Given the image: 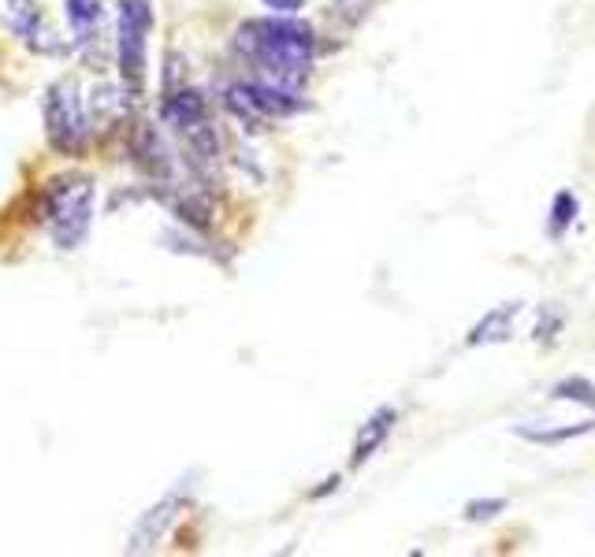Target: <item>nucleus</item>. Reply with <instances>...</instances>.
<instances>
[{"instance_id":"obj_1","label":"nucleus","mask_w":595,"mask_h":557,"mask_svg":"<svg viewBox=\"0 0 595 557\" xmlns=\"http://www.w3.org/2000/svg\"><path fill=\"white\" fill-rule=\"evenodd\" d=\"M238 52H246L257 71L279 90L302 93L313 64V26L294 15H272L238 26Z\"/></svg>"},{"instance_id":"obj_2","label":"nucleus","mask_w":595,"mask_h":557,"mask_svg":"<svg viewBox=\"0 0 595 557\" xmlns=\"http://www.w3.org/2000/svg\"><path fill=\"white\" fill-rule=\"evenodd\" d=\"M45 216L56 246L75 249L93 223V182L86 175H60L45 190Z\"/></svg>"},{"instance_id":"obj_3","label":"nucleus","mask_w":595,"mask_h":557,"mask_svg":"<svg viewBox=\"0 0 595 557\" xmlns=\"http://www.w3.org/2000/svg\"><path fill=\"white\" fill-rule=\"evenodd\" d=\"M149 30H153V0H119V78L127 97H142L149 78Z\"/></svg>"},{"instance_id":"obj_4","label":"nucleus","mask_w":595,"mask_h":557,"mask_svg":"<svg viewBox=\"0 0 595 557\" xmlns=\"http://www.w3.org/2000/svg\"><path fill=\"white\" fill-rule=\"evenodd\" d=\"M45 134L49 145L64 156H75L86 142V112H82L79 86L71 78L49 86L45 93Z\"/></svg>"},{"instance_id":"obj_5","label":"nucleus","mask_w":595,"mask_h":557,"mask_svg":"<svg viewBox=\"0 0 595 557\" xmlns=\"http://www.w3.org/2000/svg\"><path fill=\"white\" fill-rule=\"evenodd\" d=\"M134 160H138V168L146 171L149 179H157V182L172 179V156H168V145H164V138H160L149 123H142L138 134H134Z\"/></svg>"},{"instance_id":"obj_6","label":"nucleus","mask_w":595,"mask_h":557,"mask_svg":"<svg viewBox=\"0 0 595 557\" xmlns=\"http://www.w3.org/2000/svg\"><path fill=\"white\" fill-rule=\"evenodd\" d=\"M242 86H246L250 101L257 104V112H261L265 119L294 116V112H302L305 108V101L298 97V93L279 90V86H272V82H265V78H257V82H242Z\"/></svg>"},{"instance_id":"obj_7","label":"nucleus","mask_w":595,"mask_h":557,"mask_svg":"<svg viewBox=\"0 0 595 557\" xmlns=\"http://www.w3.org/2000/svg\"><path fill=\"white\" fill-rule=\"evenodd\" d=\"M179 502H183V494L175 491V494H168V498H164L160 506L149 509L146 517L138 520V528H134L127 550H131V554H146L149 546H153L160 535H164V528H168V524L175 520V509H179Z\"/></svg>"},{"instance_id":"obj_8","label":"nucleus","mask_w":595,"mask_h":557,"mask_svg":"<svg viewBox=\"0 0 595 557\" xmlns=\"http://www.w3.org/2000/svg\"><path fill=\"white\" fill-rule=\"evenodd\" d=\"M395 420H398V413L391 409V405H384V409H376V413L361 424V431H357V439H354V465H365V461L384 446L391 428H395Z\"/></svg>"},{"instance_id":"obj_9","label":"nucleus","mask_w":595,"mask_h":557,"mask_svg":"<svg viewBox=\"0 0 595 557\" xmlns=\"http://www.w3.org/2000/svg\"><path fill=\"white\" fill-rule=\"evenodd\" d=\"M517 312H521V301H506L499 309H491L480 324L469 331L465 338V346H488V342H506V338L514 335V320Z\"/></svg>"},{"instance_id":"obj_10","label":"nucleus","mask_w":595,"mask_h":557,"mask_svg":"<svg viewBox=\"0 0 595 557\" xmlns=\"http://www.w3.org/2000/svg\"><path fill=\"white\" fill-rule=\"evenodd\" d=\"M64 15H67V26H71L75 41L86 45L93 34V26L101 23V0H64Z\"/></svg>"},{"instance_id":"obj_11","label":"nucleus","mask_w":595,"mask_h":557,"mask_svg":"<svg viewBox=\"0 0 595 557\" xmlns=\"http://www.w3.org/2000/svg\"><path fill=\"white\" fill-rule=\"evenodd\" d=\"M577 216H581L577 197L569 194V190L555 194V201H551V216H547V234H551V238H562V234L573 227V220H577Z\"/></svg>"},{"instance_id":"obj_12","label":"nucleus","mask_w":595,"mask_h":557,"mask_svg":"<svg viewBox=\"0 0 595 557\" xmlns=\"http://www.w3.org/2000/svg\"><path fill=\"white\" fill-rule=\"evenodd\" d=\"M551 398H558V402H577L584 405V409H592L595 413V383L584 376H566L558 379L555 387H551Z\"/></svg>"},{"instance_id":"obj_13","label":"nucleus","mask_w":595,"mask_h":557,"mask_svg":"<svg viewBox=\"0 0 595 557\" xmlns=\"http://www.w3.org/2000/svg\"><path fill=\"white\" fill-rule=\"evenodd\" d=\"M224 104H227V112L242 119V123H246L250 130H261L265 116L257 112V104L250 101V93H246V86H242V82H238V86H231V90L224 93Z\"/></svg>"},{"instance_id":"obj_14","label":"nucleus","mask_w":595,"mask_h":557,"mask_svg":"<svg viewBox=\"0 0 595 557\" xmlns=\"http://www.w3.org/2000/svg\"><path fill=\"white\" fill-rule=\"evenodd\" d=\"M595 424H573V428H547V431H536V428H514V435H521L525 442H536V446H558V442H569L577 439V435H588Z\"/></svg>"},{"instance_id":"obj_15","label":"nucleus","mask_w":595,"mask_h":557,"mask_svg":"<svg viewBox=\"0 0 595 557\" xmlns=\"http://www.w3.org/2000/svg\"><path fill=\"white\" fill-rule=\"evenodd\" d=\"M8 8H12V26L27 38V30L38 23V8H34V0H8Z\"/></svg>"},{"instance_id":"obj_16","label":"nucleus","mask_w":595,"mask_h":557,"mask_svg":"<svg viewBox=\"0 0 595 557\" xmlns=\"http://www.w3.org/2000/svg\"><path fill=\"white\" fill-rule=\"evenodd\" d=\"M506 509V498H476L465 506V520H491Z\"/></svg>"},{"instance_id":"obj_17","label":"nucleus","mask_w":595,"mask_h":557,"mask_svg":"<svg viewBox=\"0 0 595 557\" xmlns=\"http://www.w3.org/2000/svg\"><path fill=\"white\" fill-rule=\"evenodd\" d=\"M261 4H265V8H272V15H294L305 4V0H261Z\"/></svg>"}]
</instances>
